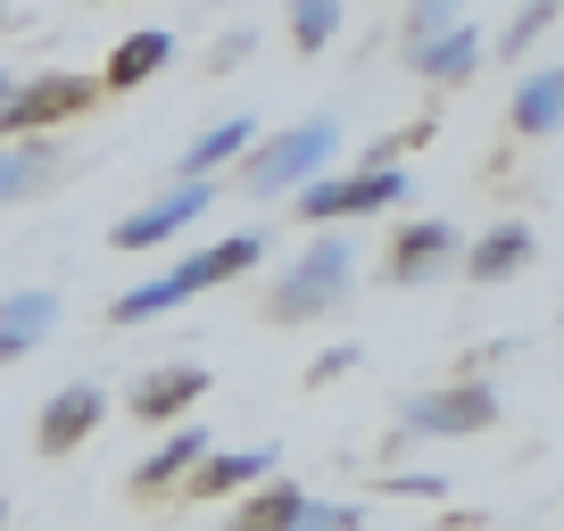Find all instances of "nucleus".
I'll use <instances>...</instances> for the list:
<instances>
[{
    "instance_id": "obj_16",
    "label": "nucleus",
    "mask_w": 564,
    "mask_h": 531,
    "mask_svg": "<svg viewBox=\"0 0 564 531\" xmlns=\"http://www.w3.org/2000/svg\"><path fill=\"white\" fill-rule=\"evenodd\" d=\"M300 498H307L300 481H258V490L232 507L225 531H291V523H300Z\"/></svg>"
},
{
    "instance_id": "obj_19",
    "label": "nucleus",
    "mask_w": 564,
    "mask_h": 531,
    "mask_svg": "<svg viewBox=\"0 0 564 531\" xmlns=\"http://www.w3.org/2000/svg\"><path fill=\"white\" fill-rule=\"evenodd\" d=\"M51 150L42 142H0V208H18L25 192H42V183H51Z\"/></svg>"
},
{
    "instance_id": "obj_18",
    "label": "nucleus",
    "mask_w": 564,
    "mask_h": 531,
    "mask_svg": "<svg viewBox=\"0 0 564 531\" xmlns=\"http://www.w3.org/2000/svg\"><path fill=\"white\" fill-rule=\"evenodd\" d=\"M166 58H175V42H166V34H133V42H117V51H108V75H100V84H108V91H133V84H150Z\"/></svg>"
},
{
    "instance_id": "obj_23",
    "label": "nucleus",
    "mask_w": 564,
    "mask_h": 531,
    "mask_svg": "<svg viewBox=\"0 0 564 531\" xmlns=\"http://www.w3.org/2000/svg\"><path fill=\"white\" fill-rule=\"evenodd\" d=\"M291 531H366L357 523V507H324V498H300V523Z\"/></svg>"
},
{
    "instance_id": "obj_14",
    "label": "nucleus",
    "mask_w": 564,
    "mask_h": 531,
    "mask_svg": "<svg viewBox=\"0 0 564 531\" xmlns=\"http://www.w3.org/2000/svg\"><path fill=\"white\" fill-rule=\"evenodd\" d=\"M514 133H564V67H540L514 84Z\"/></svg>"
},
{
    "instance_id": "obj_20",
    "label": "nucleus",
    "mask_w": 564,
    "mask_h": 531,
    "mask_svg": "<svg viewBox=\"0 0 564 531\" xmlns=\"http://www.w3.org/2000/svg\"><path fill=\"white\" fill-rule=\"evenodd\" d=\"M340 34V0H291V42L300 51H324Z\"/></svg>"
},
{
    "instance_id": "obj_17",
    "label": "nucleus",
    "mask_w": 564,
    "mask_h": 531,
    "mask_svg": "<svg viewBox=\"0 0 564 531\" xmlns=\"http://www.w3.org/2000/svg\"><path fill=\"white\" fill-rule=\"evenodd\" d=\"M448 249H457L448 225H406L399 241H390V274H399V283H432V266H441Z\"/></svg>"
},
{
    "instance_id": "obj_24",
    "label": "nucleus",
    "mask_w": 564,
    "mask_h": 531,
    "mask_svg": "<svg viewBox=\"0 0 564 531\" xmlns=\"http://www.w3.org/2000/svg\"><path fill=\"white\" fill-rule=\"evenodd\" d=\"M382 490H415V498H441L448 481H441V474H382Z\"/></svg>"
},
{
    "instance_id": "obj_12",
    "label": "nucleus",
    "mask_w": 564,
    "mask_h": 531,
    "mask_svg": "<svg viewBox=\"0 0 564 531\" xmlns=\"http://www.w3.org/2000/svg\"><path fill=\"white\" fill-rule=\"evenodd\" d=\"M249 142H258V117H225V124H208V133L183 150V175H192V183L208 175V183H216L225 166H241V159H249Z\"/></svg>"
},
{
    "instance_id": "obj_13",
    "label": "nucleus",
    "mask_w": 564,
    "mask_h": 531,
    "mask_svg": "<svg viewBox=\"0 0 564 531\" xmlns=\"http://www.w3.org/2000/svg\"><path fill=\"white\" fill-rule=\"evenodd\" d=\"M406 58H415V75H423V84H465V75L481 67V34H474V25H448V34L415 42Z\"/></svg>"
},
{
    "instance_id": "obj_22",
    "label": "nucleus",
    "mask_w": 564,
    "mask_h": 531,
    "mask_svg": "<svg viewBox=\"0 0 564 531\" xmlns=\"http://www.w3.org/2000/svg\"><path fill=\"white\" fill-rule=\"evenodd\" d=\"M556 9H564V0H531L523 18L507 25V42H498V51H507V58H523V51H531V34H547V25H556Z\"/></svg>"
},
{
    "instance_id": "obj_28",
    "label": "nucleus",
    "mask_w": 564,
    "mask_h": 531,
    "mask_svg": "<svg viewBox=\"0 0 564 531\" xmlns=\"http://www.w3.org/2000/svg\"><path fill=\"white\" fill-rule=\"evenodd\" d=\"M0 25H9V9H0Z\"/></svg>"
},
{
    "instance_id": "obj_11",
    "label": "nucleus",
    "mask_w": 564,
    "mask_h": 531,
    "mask_svg": "<svg viewBox=\"0 0 564 531\" xmlns=\"http://www.w3.org/2000/svg\"><path fill=\"white\" fill-rule=\"evenodd\" d=\"M199 457H208V432H199V424L166 432V441L133 465V490H175V481H192V474H199Z\"/></svg>"
},
{
    "instance_id": "obj_1",
    "label": "nucleus",
    "mask_w": 564,
    "mask_h": 531,
    "mask_svg": "<svg viewBox=\"0 0 564 531\" xmlns=\"http://www.w3.org/2000/svg\"><path fill=\"white\" fill-rule=\"evenodd\" d=\"M333 150H340V124L333 117H307V124H291L282 142H265V150H249L241 159V183L249 192H307V183L333 166Z\"/></svg>"
},
{
    "instance_id": "obj_9",
    "label": "nucleus",
    "mask_w": 564,
    "mask_h": 531,
    "mask_svg": "<svg viewBox=\"0 0 564 531\" xmlns=\"http://www.w3.org/2000/svg\"><path fill=\"white\" fill-rule=\"evenodd\" d=\"M274 465H282L274 441L265 448H208L199 474H192V498H241V490H258V481H274Z\"/></svg>"
},
{
    "instance_id": "obj_10",
    "label": "nucleus",
    "mask_w": 564,
    "mask_h": 531,
    "mask_svg": "<svg viewBox=\"0 0 564 531\" xmlns=\"http://www.w3.org/2000/svg\"><path fill=\"white\" fill-rule=\"evenodd\" d=\"M51 324H58V300H51V291H9V300H0V366L34 357L42 340H51Z\"/></svg>"
},
{
    "instance_id": "obj_25",
    "label": "nucleus",
    "mask_w": 564,
    "mask_h": 531,
    "mask_svg": "<svg viewBox=\"0 0 564 531\" xmlns=\"http://www.w3.org/2000/svg\"><path fill=\"white\" fill-rule=\"evenodd\" d=\"M357 366V349H324L316 366H307V382H333V373H349Z\"/></svg>"
},
{
    "instance_id": "obj_3",
    "label": "nucleus",
    "mask_w": 564,
    "mask_h": 531,
    "mask_svg": "<svg viewBox=\"0 0 564 531\" xmlns=\"http://www.w3.org/2000/svg\"><path fill=\"white\" fill-rule=\"evenodd\" d=\"M498 424V390L490 382H457V390H423L399 408L406 441H457V432H490Z\"/></svg>"
},
{
    "instance_id": "obj_6",
    "label": "nucleus",
    "mask_w": 564,
    "mask_h": 531,
    "mask_svg": "<svg viewBox=\"0 0 564 531\" xmlns=\"http://www.w3.org/2000/svg\"><path fill=\"white\" fill-rule=\"evenodd\" d=\"M84 108H91V84H75V75H34V84H18L9 108H0V142H34L42 124L84 117Z\"/></svg>"
},
{
    "instance_id": "obj_7",
    "label": "nucleus",
    "mask_w": 564,
    "mask_h": 531,
    "mask_svg": "<svg viewBox=\"0 0 564 531\" xmlns=\"http://www.w3.org/2000/svg\"><path fill=\"white\" fill-rule=\"evenodd\" d=\"M100 424H108V390L67 382V390H51V399H42V415H34V448H42V457H67V448H84Z\"/></svg>"
},
{
    "instance_id": "obj_26",
    "label": "nucleus",
    "mask_w": 564,
    "mask_h": 531,
    "mask_svg": "<svg viewBox=\"0 0 564 531\" xmlns=\"http://www.w3.org/2000/svg\"><path fill=\"white\" fill-rule=\"evenodd\" d=\"M9 91H18V75H0V108H9Z\"/></svg>"
},
{
    "instance_id": "obj_5",
    "label": "nucleus",
    "mask_w": 564,
    "mask_h": 531,
    "mask_svg": "<svg viewBox=\"0 0 564 531\" xmlns=\"http://www.w3.org/2000/svg\"><path fill=\"white\" fill-rule=\"evenodd\" d=\"M208 208H216V183H208V175H199V183L183 175L175 192L150 199L141 216H117V225H108V241H117V249H159V241H175V232H192Z\"/></svg>"
},
{
    "instance_id": "obj_21",
    "label": "nucleus",
    "mask_w": 564,
    "mask_h": 531,
    "mask_svg": "<svg viewBox=\"0 0 564 531\" xmlns=\"http://www.w3.org/2000/svg\"><path fill=\"white\" fill-rule=\"evenodd\" d=\"M448 25H465V0H415V9H406V51L432 42V34H448Z\"/></svg>"
},
{
    "instance_id": "obj_8",
    "label": "nucleus",
    "mask_w": 564,
    "mask_h": 531,
    "mask_svg": "<svg viewBox=\"0 0 564 531\" xmlns=\"http://www.w3.org/2000/svg\"><path fill=\"white\" fill-rule=\"evenodd\" d=\"M199 399H208V366H150V373H133V399H124V408H133L141 424H175Z\"/></svg>"
},
{
    "instance_id": "obj_2",
    "label": "nucleus",
    "mask_w": 564,
    "mask_h": 531,
    "mask_svg": "<svg viewBox=\"0 0 564 531\" xmlns=\"http://www.w3.org/2000/svg\"><path fill=\"white\" fill-rule=\"evenodd\" d=\"M406 199V175L399 166H357V175H324L300 192V216L307 225H349V216H373V208H399Z\"/></svg>"
},
{
    "instance_id": "obj_27",
    "label": "nucleus",
    "mask_w": 564,
    "mask_h": 531,
    "mask_svg": "<svg viewBox=\"0 0 564 531\" xmlns=\"http://www.w3.org/2000/svg\"><path fill=\"white\" fill-rule=\"evenodd\" d=\"M0 531H9V498H0Z\"/></svg>"
},
{
    "instance_id": "obj_4",
    "label": "nucleus",
    "mask_w": 564,
    "mask_h": 531,
    "mask_svg": "<svg viewBox=\"0 0 564 531\" xmlns=\"http://www.w3.org/2000/svg\"><path fill=\"white\" fill-rule=\"evenodd\" d=\"M333 300H349V241H316V249H307V258L274 283V300H265V307H274L282 324H300V316H324Z\"/></svg>"
},
{
    "instance_id": "obj_15",
    "label": "nucleus",
    "mask_w": 564,
    "mask_h": 531,
    "mask_svg": "<svg viewBox=\"0 0 564 531\" xmlns=\"http://www.w3.org/2000/svg\"><path fill=\"white\" fill-rule=\"evenodd\" d=\"M523 258H531V225H490L474 249H465V274H474V283H507Z\"/></svg>"
}]
</instances>
